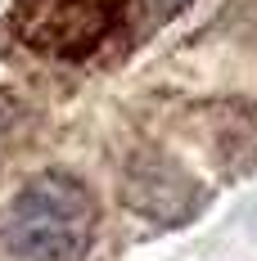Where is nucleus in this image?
Segmentation results:
<instances>
[{
  "label": "nucleus",
  "instance_id": "f257e3e1",
  "mask_svg": "<svg viewBox=\"0 0 257 261\" xmlns=\"http://www.w3.org/2000/svg\"><path fill=\"white\" fill-rule=\"evenodd\" d=\"M95 194L73 171H41L5 203L0 243L18 261H81L95 243Z\"/></svg>",
  "mask_w": 257,
  "mask_h": 261
},
{
  "label": "nucleus",
  "instance_id": "f03ea898",
  "mask_svg": "<svg viewBox=\"0 0 257 261\" xmlns=\"http://www.w3.org/2000/svg\"><path fill=\"white\" fill-rule=\"evenodd\" d=\"M122 23V0H18L14 32L50 59H90Z\"/></svg>",
  "mask_w": 257,
  "mask_h": 261
},
{
  "label": "nucleus",
  "instance_id": "7ed1b4c3",
  "mask_svg": "<svg viewBox=\"0 0 257 261\" xmlns=\"http://www.w3.org/2000/svg\"><path fill=\"white\" fill-rule=\"evenodd\" d=\"M127 207L145 212L154 221H185L199 207V189L176 162L158 153H140L127 167Z\"/></svg>",
  "mask_w": 257,
  "mask_h": 261
},
{
  "label": "nucleus",
  "instance_id": "20e7f679",
  "mask_svg": "<svg viewBox=\"0 0 257 261\" xmlns=\"http://www.w3.org/2000/svg\"><path fill=\"white\" fill-rule=\"evenodd\" d=\"M18 117H23V113H18V99H14L9 90H0V149H5L9 135L18 130Z\"/></svg>",
  "mask_w": 257,
  "mask_h": 261
},
{
  "label": "nucleus",
  "instance_id": "39448f33",
  "mask_svg": "<svg viewBox=\"0 0 257 261\" xmlns=\"http://www.w3.org/2000/svg\"><path fill=\"white\" fill-rule=\"evenodd\" d=\"M185 5H190V0H145V9L154 14L158 23H162V18H176V14L185 9Z\"/></svg>",
  "mask_w": 257,
  "mask_h": 261
}]
</instances>
